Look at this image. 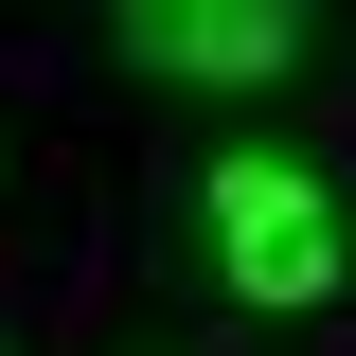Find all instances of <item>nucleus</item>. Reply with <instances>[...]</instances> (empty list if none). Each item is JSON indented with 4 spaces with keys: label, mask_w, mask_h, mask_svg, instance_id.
Listing matches in <instances>:
<instances>
[{
    "label": "nucleus",
    "mask_w": 356,
    "mask_h": 356,
    "mask_svg": "<svg viewBox=\"0 0 356 356\" xmlns=\"http://www.w3.org/2000/svg\"><path fill=\"white\" fill-rule=\"evenodd\" d=\"M356 267V232H339V196H321L303 161H267V143H232L214 161V285L232 303H267V321H303L321 285Z\"/></svg>",
    "instance_id": "nucleus-1"
},
{
    "label": "nucleus",
    "mask_w": 356,
    "mask_h": 356,
    "mask_svg": "<svg viewBox=\"0 0 356 356\" xmlns=\"http://www.w3.org/2000/svg\"><path fill=\"white\" fill-rule=\"evenodd\" d=\"M107 18H125V54L178 72V89H267L303 54V0H107Z\"/></svg>",
    "instance_id": "nucleus-2"
}]
</instances>
